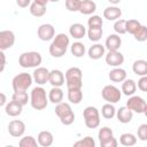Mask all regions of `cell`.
Returning a JSON list of instances; mask_svg holds the SVG:
<instances>
[{"instance_id":"6da1fadb","label":"cell","mask_w":147,"mask_h":147,"mask_svg":"<svg viewBox=\"0 0 147 147\" xmlns=\"http://www.w3.org/2000/svg\"><path fill=\"white\" fill-rule=\"evenodd\" d=\"M30 103L31 107L36 110H42L47 107L48 98L46 95V91L41 86L33 87L30 94Z\"/></svg>"},{"instance_id":"7a4b0ae2","label":"cell","mask_w":147,"mask_h":147,"mask_svg":"<svg viewBox=\"0 0 147 147\" xmlns=\"http://www.w3.org/2000/svg\"><path fill=\"white\" fill-rule=\"evenodd\" d=\"M55 114L59 116L61 123L63 125H70L75 121V113L72 111L71 107L67 102H59L55 106Z\"/></svg>"},{"instance_id":"3957f363","label":"cell","mask_w":147,"mask_h":147,"mask_svg":"<svg viewBox=\"0 0 147 147\" xmlns=\"http://www.w3.org/2000/svg\"><path fill=\"white\" fill-rule=\"evenodd\" d=\"M64 79L68 88H82L83 86V74L77 67L69 68L64 74Z\"/></svg>"},{"instance_id":"277c9868","label":"cell","mask_w":147,"mask_h":147,"mask_svg":"<svg viewBox=\"0 0 147 147\" xmlns=\"http://www.w3.org/2000/svg\"><path fill=\"white\" fill-rule=\"evenodd\" d=\"M42 57L38 52H24L18 57V64L22 68H37L41 64Z\"/></svg>"},{"instance_id":"5b68a950","label":"cell","mask_w":147,"mask_h":147,"mask_svg":"<svg viewBox=\"0 0 147 147\" xmlns=\"http://www.w3.org/2000/svg\"><path fill=\"white\" fill-rule=\"evenodd\" d=\"M32 76L28 72H21L16 75L13 78V90L14 92H21V91H26L31 84H32Z\"/></svg>"},{"instance_id":"8992f818","label":"cell","mask_w":147,"mask_h":147,"mask_svg":"<svg viewBox=\"0 0 147 147\" xmlns=\"http://www.w3.org/2000/svg\"><path fill=\"white\" fill-rule=\"evenodd\" d=\"M83 116L85 119V125L88 129H95L100 125V114L95 107H86L83 111Z\"/></svg>"},{"instance_id":"52a82bcc","label":"cell","mask_w":147,"mask_h":147,"mask_svg":"<svg viewBox=\"0 0 147 147\" xmlns=\"http://www.w3.org/2000/svg\"><path fill=\"white\" fill-rule=\"evenodd\" d=\"M126 107L130 110L138 113V114H146V110H147L146 101L141 96H138V95H131L129 100L126 101Z\"/></svg>"},{"instance_id":"ba28073f","label":"cell","mask_w":147,"mask_h":147,"mask_svg":"<svg viewBox=\"0 0 147 147\" xmlns=\"http://www.w3.org/2000/svg\"><path fill=\"white\" fill-rule=\"evenodd\" d=\"M101 95H102L105 101H107L109 103H116V102H118L121 100L122 93L116 86L106 85L101 91Z\"/></svg>"},{"instance_id":"9c48e42d","label":"cell","mask_w":147,"mask_h":147,"mask_svg":"<svg viewBox=\"0 0 147 147\" xmlns=\"http://www.w3.org/2000/svg\"><path fill=\"white\" fill-rule=\"evenodd\" d=\"M15 44V34L10 30L0 31V51H6Z\"/></svg>"},{"instance_id":"30bf717a","label":"cell","mask_w":147,"mask_h":147,"mask_svg":"<svg viewBox=\"0 0 147 147\" xmlns=\"http://www.w3.org/2000/svg\"><path fill=\"white\" fill-rule=\"evenodd\" d=\"M8 132L14 138H20L25 132V124L21 119H13L8 124Z\"/></svg>"},{"instance_id":"8fae6325","label":"cell","mask_w":147,"mask_h":147,"mask_svg":"<svg viewBox=\"0 0 147 147\" xmlns=\"http://www.w3.org/2000/svg\"><path fill=\"white\" fill-rule=\"evenodd\" d=\"M37 34L39 37L40 40L42 41H49L54 38L55 36V29L52 24H41L38 30H37Z\"/></svg>"},{"instance_id":"7c38bea8","label":"cell","mask_w":147,"mask_h":147,"mask_svg":"<svg viewBox=\"0 0 147 147\" xmlns=\"http://www.w3.org/2000/svg\"><path fill=\"white\" fill-rule=\"evenodd\" d=\"M124 62V55L118 51H108L106 55V63L110 67H119Z\"/></svg>"},{"instance_id":"4fadbf2b","label":"cell","mask_w":147,"mask_h":147,"mask_svg":"<svg viewBox=\"0 0 147 147\" xmlns=\"http://www.w3.org/2000/svg\"><path fill=\"white\" fill-rule=\"evenodd\" d=\"M64 75L61 70L54 69L48 74V83L54 87H61L64 84Z\"/></svg>"},{"instance_id":"5bb4252c","label":"cell","mask_w":147,"mask_h":147,"mask_svg":"<svg viewBox=\"0 0 147 147\" xmlns=\"http://www.w3.org/2000/svg\"><path fill=\"white\" fill-rule=\"evenodd\" d=\"M48 74H49V70L47 68H44V67H37L33 71V76H32V79L39 84V85H44L46 83H48Z\"/></svg>"},{"instance_id":"9a60e30c","label":"cell","mask_w":147,"mask_h":147,"mask_svg":"<svg viewBox=\"0 0 147 147\" xmlns=\"http://www.w3.org/2000/svg\"><path fill=\"white\" fill-rule=\"evenodd\" d=\"M122 45V39L119 34H109L106 39V48L108 51H118Z\"/></svg>"},{"instance_id":"2e32d148","label":"cell","mask_w":147,"mask_h":147,"mask_svg":"<svg viewBox=\"0 0 147 147\" xmlns=\"http://www.w3.org/2000/svg\"><path fill=\"white\" fill-rule=\"evenodd\" d=\"M116 117L117 119L123 123V124H126V123H130L132 117H133V111L130 110L127 107H121L118 110H116Z\"/></svg>"},{"instance_id":"e0dca14e","label":"cell","mask_w":147,"mask_h":147,"mask_svg":"<svg viewBox=\"0 0 147 147\" xmlns=\"http://www.w3.org/2000/svg\"><path fill=\"white\" fill-rule=\"evenodd\" d=\"M69 33H70V36H71L72 38H75V39H82V38H84L85 34H86V29H85V26H84L83 24H80V23H74V24H71L70 28H69Z\"/></svg>"},{"instance_id":"ac0fdd59","label":"cell","mask_w":147,"mask_h":147,"mask_svg":"<svg viewBox=\"0 0 147 147\" xmlns=\"http://www.w3.org/2000/svg\"><path fill=\"white\" fill-rule=\"evenodd\" d=\"M87 54H88L90 59H92V60H99V59H101L105 55V46L101 45V44H94V45H92L88 48Z\"/></svg>"},{"instance_id":"d6986e66","label":"cell","mask_w":147,"mask_h":147,"mask_svg":"<svg viewBox=\"0 0 147 147\" xmlns=\"http://www.w3.org/2000/svg\"><path fill=\"white\" fill-rule=\"evenodd\" d=\"M22 110H23V106H21L20 103L15 102V101H10L6 105L5 107V111L8 116H11V117H16L18 115L22 114Z\"/></svg>"},{"instance_id":"ffe728a7","label":"cell","mask_w":147,"mask_h":147,"mask_svg":"<svg viewBox=\"0 0 147 147\" xmlns=\"http://www.w3.org/2000/svg\"><path fill=\"white\" fill-rule=\"evenodd\" d=\"M37 141H38V145H40L41 147H49L53 144L54 138L49 131H41L37 137Z\"/></svg>"},{"instance_id":"44dd1931","label":"cell","mask_w":147,"mask_h":147,"mask_svg":"<svg viewBox=\"0 0 147 147\" xmlns=\"http://www.w3.org/2000/svg\"><path fill=\"white\" fill-rule=\"evenodd\" d=\"M95 9H96V3L93 0H82L78 11L83 15H91L95 11Z\"/></svg>"},{"instance_id":"7402d4cb","label":"cell","mask_w":147,"mask_h":147,"mask_svg":"<svg viewBox=\"0 0 147 147\" xmlns=\"http://www.w3.org/2000/svg\"><path fill=\"white\" fill-rule=\"evenodd\" d=\"M122 16V10L116 7V6H111V7H107L103 10V17L107 18L108 21H116Z\"/></svg>"},{"instance_id":"603a6c76","label":"cell","mask_w":147,"mask_h":147,"mask_svg":"<svg viewBox=\"0 0 147 147\" xmlns=\"http://www.w3.org/2000/svg\"><path fill=\"white\" fill-rule=\"evenodd\" d=\"M126 78V71L122 68L115 67L113 70L109 72V79L114 83H122Z\"/></svg>"},{"instance_id":"cb8c5ba5","label":"cell","mask_w":147,"mask_h":147,"mask_svg":"<svg viewBox=\"0 0 147 147\" xmlns=\"http://www.w3.org/2000/svg\"><path fill=\"white\" fill-rule=\"evenodd\" d=\"M69 42H70L69 37H68L65 33H59V34L54 36L53 41H52V44H53L54 46L60 47V48L65 49V51H67V48H68V46H69Z\"/></svg>"},{"instance_id":"d4e9b609","label":"cell","mask_w":147,"mask_h":147,"mask_svg":"<svg viewBox=\"0 0 147 147\" xmlns=\"http://www.w3.org/2000/svg\"><path fill=\"white\" fill-rule=\"evenodd\" d=\"M137 91V84L133 79H124L123 83H122V92L123 94L127 95V96H131L136 93Z\"/></svg>"},{"instance_id":"484cf974","label":"cell","mask_w":147,"mask_h":147,"mask_svg":"<svg viewBox=\"0 0 147 147\" xmlns=\"http://www.w3.org/2000/svg\"><path fill=\"white\" fill-rule=\"evenodd\" d=\"M132 70L137 76H146L147 75V62L145 60H137L133 62Z\"/></svg>"},{"instance_id":"4316f807","label":"cell","mask_w":147,"mask_h":147,"mask_svg":"<svg viewBox=\"0 0 147 147\" xmlns=\"http://www.w3.org/2000/svg\"><path fill=\"white\" fill-rule=\"evenodd\" d=\"M68 100L74 105H78L83 100L82 88H68Z\"/></svg>"},{"instance_id":"83f0119b","label":"cell","mask_w":147,"mask_h":147,"mask_svg":"<svg viewBox=\"0 0 147 147\" xmlns=\"http://www.w3.org/2000/svg\"><path fill=\"white\" fill-rule=\"evenodd\" d=\"M48 100H49L52 103H54V105L61 102V101L63 100V91H62L60 87H54V86H53L52 90H51L49 93H48Z\"/></svg>"},{"instance_id":"f1b7e54d","label":"cell","mask_w":147,"mask_h":147,"mask_svg":"<svg viewBox=\"0 0 147 147\" xmlns=\"http://www.w3.org/2000/svg\"><path fill=\"white\" fill-rule=\"evenodd\" d=\"M114 137V133H113V130L108 126H103L99 130V133H98V138H99V141H100V146L102 144H105L106 141H108L109 139H111Z\"/></svg>"},{"instance_id":"f546056e","label":"cell","mask_w":147,"mask_h":147,"mask_svg":"<svg viewBox=\"0 0 147 147\" xmlns=\"http://www.w3.org/2000/svg\"><path fill=\"white\" fill-rule=\"evenodd\" d=\"M103 34V30L100 26H93L88 28L87 30V37L91 41H99Z\"/></svg>"},{"instance_id":"4dcf8cb0","label":"cell","mask_w":147,"mask_h":147,"mask_svg":"<svg viewBox=\"0 0 147 147\" xmlns=\"http://www.w3.org/2000/svg\"><path fill=\"white\" fill-rule=\"evenodd\" d=\"M11 100L20 103L21 106H25V105H28L30 98H29L26 91H21V92H14V94L11 96Z\"/></svg>"},{"instance_id":"1f68e13d","label":"cell","mask_w":147,"mask_h":147,"mask_svg":"<svg viewBox=\"0 0 147 147\" xmlns=\"http://www.w3.org/2000/svg\"><path fill=\"white\" fill-rule=\"evenodd\" d=\"M119 142L121 145L123 146H126V147H131V146H134L137 144V138L134 134L132 133H123L121 137H119Z\"/></svg>"},{"instance_id":"d6a6232c","label":"cell","mask_w":147,"mask_h":147,"mask_svg":"<svg viewBox=\"0 0 147 147\" xmlns=\"http://www.w3.org/2000/svg\"><path fill=\"white\" fill-rule=\"evenodd\" d=\"M30 13H31V15H33L36 17H41L46 13V6L39 5V3H37V2L33 1L30 5Z\"/></svg>"},{"instance_id":"836d02e7","label":"cell","mask_w":147,"mask_h":147,"mask_svg":"<svg viewBox=\"0 0 147 147\" xmlns=\"http://www.w3.org/2000/svg\"><path fill=\"white\" fill-rule=\"evenodd\" d=\"M115 114H116V109L113 106V103H109L108 102V103H106V105L102 106V108H101V115L106 119H111L115 116Z\"/></svg>"},{"instance_id":"e575fe53","label":"cell","mask_w":147,"mask_h":147,"mask_svg":"<svg viewBox=\"0 0 147 147\" xmlns=\"http://www.w3.org/2000/svg\"><path fill=\"white\" fill-rule=\"evenodd\" d=\"M71 53L76 57H82L85 54V46H84V44L79 42V41L74 42L71 45Z\"/></svg>"},{"instance_id":"d590c367","label":"cell","mask_w":147,"mask_h":147,"mask_svg":"<svg viewBox=\"0 0 147 147\" xmlns=\"http://www.w3.org/2000/svg\"><path fill=\"white\" fill-rule=\"evenodd\" d=\"M140 26H141V24L137 20H127V21H125V31L131 33V34H134V32Z\"/></svg>"},{"instance_id":"8d00e7d4","label":"cell","mask_w":147,"mask_h":147,"mask_svg":"<svg viewBox=\"0 0 147 147\" xmlns=\"http://www.w3.org/2000/svg\"><path fill=\"white\" fill-rule=\"evenodd\" d=\"M18 145H20V147H37L38 141L32 136H25L20 140Z\"/></svg>"},{"instance_id":"74e56055","label":"cell","mask_w":147,"mask_h":147,"mask_svg":"<svg viewBox=\"0 0 147 147\" xmlns=\"http://www.w3.org/2000/svg\"><path fill=\"white\" fill-rule=\"evenodd\" d=\"M75 147H95V141L92 137L87 136L85 138H83L82 140H78L74 144Z\"/></svg>"},{"instance_id":"f35d334b","label":"cell","mask_w":147,"mask_h":147,"mask_svg":"<svg viewBox=\"0 0 147 147\" xmlns=\"http://www.w3.org/2000/svg\"><path fill=\"white\" fill-rule=\"evenodd\" d=\"M114 30H115L116 34H124V33H126V31H125V20H123V18L116 20L115 23H114Z\"/></svg>"},{"instance_id":"ab89813d","label":"cell","mask_w":147,"mask_h":147,"mask_svg":"<svg viewBox=\"0 0 147 147\" xmlns=\"http://www.w3.org/2000/svg\"><path fill=\"white\" fill-rule=\"evenodd\" d=\"M134 39L138 41H145L147 39V28L145 25H141L136 32H134Z\"/></svg>"},{"instance_id":"60d3db41","label":"cell","mask_w":147,"mask_h":147,"mask_svg":"<svg viewBox=\"0 0 147 147\" xmlns=\"http://www.w3.org/2000/svg\"><path fill=\"white\" fill-rule=\"evenodd\" d=\"M102 24H103V21L100 16L98 15H92L88 20H87V25L88 28H93V26H100L102 28Z\"/></svg>"},{"instance_id":"b9f144b4","label":"cell","mask_w":147,"mask_h":147,"mask_svg":"<svg viewBox=\"0 0 147 147\" xmlns=\"http://www.w3.org/2000/svg\"><path fill=\"white\" fill-rule=\"evenodd\" d=\"M82 0H65V8L69 11H78Z\"/></svg>"},{"instance_id":"7bdbcfd3","label":"cell","mask_w":147,"mask_h":147,"mask_svg":"<svg viewBox=\"0 0 147 147\" xmlns=\"http://www.w3.org/2000/svg\"><path fill=\"white\" fill-rule=\"evenodd\" d=\"M65 53H67L65 49H62V48H60V47H56V46H54L53 44L49 45V54H51L53 57H62Z\"/></svg>"},{"instance_id":"ee69618b","label":"cell","mask_w":147,"mask_h":147,"mask_svg":"<svg viewBox=\"0 0 147 147\" xmlns=\"http://www.w3.org/2000/svg\"><path fill=\"white\" fill-rule=\"evenodd\" d=\"M138 138L141 141L147 140V124H141L138 127Z\"/></svg>"},{"instance_id":"f6af8a7d","label":"cell","mask_w":147,"mask_h":147,"mask_svg":"<svg viewBox=\"0 0 147 147\" xmlns=\"http://www.w3.org/2000/svg\"><path fill=\"white\" fill-rule=\"evenodd\" d=\"M138 88L142 92L147 91V76H141V78L138 80Z\"/></svg>"},{"instance_id":"bcb514c9","label":"cell","mask_w":147,"mask_h":147,"mask_svg":"<svg viewBox=\"0 0 147 147\" xmlns=\"http://www.w3.org/2000/svg\"><path fill=\"white\" fill-rule=\"evenodd\" d=\"M5 67H6V55L3 51H0V72L5 70Z\"/></svg>"},{"instance_id":"7dc6e473","label":"cell","mask_w":147,"mask_h":147,"mask_svg":"<svg viewBox=\"0 0 147 147\" xmlns=\"http://www.w3.org/2000/svg\"><path fill=\"white\" fill-rule=\"evenodd\" d=\"M117 144H118V142H117V140L113 137L111 139H109L108 141H106L105 144H102V145H101V147H116V146H117Z\"/></svg>"},{"instance_id":"c3c4849f","label":"cell","mask_w":147,"mask_h":147,"mask_svg":"<svg viewBox=\"0 0 147 147\" xmlns=\"http://www.w3.org/2000/svg\"><path fill=\"white\" fill-rule=\"evenodd\" d=\"M30 2H31V0H16L17 6L21 8H26L30 5Z\"/></svg>"},{"instance_id":"681fc988","label":"cell","mask_w":147,"mask_h":147,"mask_svg":"<svg viewBox=\"0 0 147 147\" xmlns=\"http://www.w3.org/2000/svg\"><path fill=\"white\" fill-rule=\"evenodd\" d=\"M6 102H7V96H6V94L0 92V107L5 106V105H6Z\"/></svg>"},{"instance_id":"f907efd6","label":"cell","mask_w":147,"mask_h":147,"mask_svg":"<svg viewBox=\"0 0 147 147\" xmlns=\"http://www.w3.org/2000/svg\"><path fill=\"white\" fill-rule=\"evenodd\" d=\"M34 2H37L39 5H42V6H46L49 2V0H34Z\"/></svg>"},{"instance_id":"816d5d0a","label":"cell","mask_w":147,"mask_h":147,"mask_svg":"<svg viewBox=\"0 0 147 147\" xmlns=\"http://www.w3.org/2000/svg\"><path fill=\"white\" fill-rule=\"evenodd\" d=\"M110 3H113V5H117V3H119L121 2V0H108Z\"/></svg>"},{"instance_id":"f5cc1de1","label":"cell","mask_w":147,"mask_h":147,"mask_svg":"<svg viewBox=\"0 0 147 147\" xmlns=\"http://www.w3.org/2000/svg\"><path fill=\"white\" fill-rule=\"evenodd\" d=\"M49 1H52V2H57V1H60V0H49Z\"/></svg>"}]
</instances>
